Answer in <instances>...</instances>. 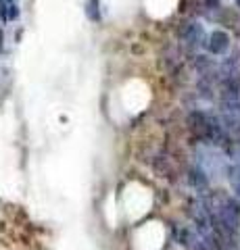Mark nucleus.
I'll use <instances>...</instances> for the list:
<instances>
[{
	"mask_svg": "<svg viewBox=\"0 0 240 250\" xmlns=\"http://www.w3.org/2000/svg\"><path fill=\"white\" fill-rule=\"evenodd\" d=\"M207 46L213 54H223L230 48V38H228L226 31H213V34L209 36Z\"/></svg>",
	"mask_w": 240,
	"mask_h": 250,
	"instance_id": "obj_1",
	"label": "nucleus"
},
{
	"mask_svg": "<svg viewBox=\"0 0 240 250\" xmlns=\"http://www.w3.org/2000/svg\"><path fill=\"white\" fill-rule=\"evenodd\" d=\"M86 15H88L90 21H98V19H100L98 0H88V4H86Z\"/></svg>",
	"mask_w": 240,
	"mask_h": 250,
	"instance_id": "obj_2",
	"label": "nucleus"
},
{
	"mask_svg": "<svg viewBox=\"0 0 240 250\" xmlns=\"http://www.w3.org/2000/svg\"><path fill=\"white\" fill-rule=\"evenodd\" d=\"M19 17V11L15 4H9V19H17Z\"/></svg>",
	"mask_w": 240,
	"mask_h": 250,
	"instance_id": "obj_3",
	"label": "nucleus"
}]
</instances>
